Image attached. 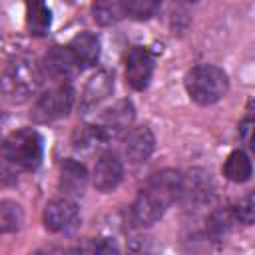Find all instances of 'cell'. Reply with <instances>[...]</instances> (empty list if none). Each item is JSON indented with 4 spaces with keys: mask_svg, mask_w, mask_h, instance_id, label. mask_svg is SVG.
<instances>
[{
    "mask_svg": "<svg viewBox=\"0 0 255 255\" xmlns=\"http://www.w3.org/2000/svg\"><path fill=\"white\" fill-rule=\"evenodd\" d=\"M181 171L163 169L157 171L147 185L137 193L131 203V221L139 227H149L163 217L167 207L177 201Z\"/></svg>",
    "mask_w": 255,
    "mask_h": 255,
    "instance_id": "cell-1",
    "label": "cell"
},
{
    "mask_svg": "<svg viewBox=\"0 0 255 255\" xmlns=\"http://www.w3.org/2000/svg\"><path fill=\"white\" fill-rule=\"evenodd\" d=\"M187 96L199 106H211L219 102L229 90V78L225 70L213 64H199L185 76Z\"/></svg>",
    "mask_w": 255,
    "mask_h": 255,
    "instance_id": "cell-2",
    "label": "cell"
},
{
    "mask_svg": "<svg viewBox=\"0 0 255 255\" xmlns=\"http://www.w3.org/2000/svg\"><path fill=\"white\" fill-rule=\"evenodd\" d=\"M42 74L34 60L30 58H16L8 64L0 78V92L4 94L6 100L14 104H24L28 102L40 88Z\"/></svg>",
    "mask_w": 255,
    "mask_h": 255,
    "instance_id": "cell-3",
    "label": "cell"
},
{
    "mask_svg": "<svg viewBox=\"0 0 255 255\" xmlns=\"http://www.w3.org/2000/svg\"><path fill=\"white\" fill-rule=\"evenodd\" d=\"M2 157L20 169H36L44 157L42 135L34 128H22L6 135L2 141Z\"/></svg>",
    "mask_w": 255,
    "mask_h": 255,
    "instance_id": "cell-4",
    "label": "cell"
},
{
    "mask_svg": "<svg viewBox=\"0 0 255 255\" xmlns=\"http://www.w3.org/2000/svg\"><path fill=\"white\" fill-rule=\"evenodd\" d=\"M74 106V90L68 84H60L48 92H44L34 108H32V120L36 124H50L60 118H66Z\"/></svg>",
    "mask_w": 255,
    "mask_h": 255,
    "instance_id": "cell-5",
    "label": "cell"
},
{
    "mask_svg": "<svg viewBox=\"0 0 255 255\" xmlns=\"http://www.w3.org/2000/svg\"><path fill=\"white\" fill-rule=\"evenodd\" d=\"M211 197H213V181L205 169L193 167V169L181 173L177 201L191 205V207H197V205L209 203Z\"/></svg>",
    "mask_w": 255,
    "mask_h": 255,
    "instance_id": "cell-6",
    "label": "cell"
},
{
    "mask_svg": "<svg viewBox=\"0 0 255 255\" xmlns=\"http://www.w3.org/2000/svg\"><path fill=\"white\" fill-rule=\"evenodd\" d=\"M80 223V207L68 195L52 199L44 209V225L52 233H68Z\"/></svg>",
    "mask_w": 255,
    "mask_h": 255,
    "instance_id": "cell-7",
    "label": "cell"
},
{
    "mask_svg": "<svg viewBox=\"0 0 255 255\" xmlns=\"http://www.w3.org/2000/svg\"><path fill=\"white\" fill-rule=\"evenodd\" d=\"M133 118H135L133 104L129 100H120L112 108H108L100 116L98 124H94V126L98 128L102 137L106 141H110V139L122 135L124 131H128V128H131V124H133Z\"/></svg>",
    "mask_w": 255,
    "mask_h": 255,
    "instance_id": "cell-8",
    "label": "cell"
},
{
    "mask_svg": "<svg viewBox=\"0 0 255 255\" xmlns=\"http://www.w3.org/2000/svg\"><path fill=\"white\" fill-rule=\"evenodd\" d=\"M153 54L143 46H133L126 56V82L137 92L145 90L153 76Z\"/></svg>",
    "mask_w": 255,
    "mask_h": 255,
    "instance_id": "cell-9",
    "label": "cell"
},
{
    "mask_svg": "<svg viewBox=\"0 0 255 255\" xmlns=\"http://www.w3.org/2000/svg\"><path fill=\"white\" fill-rule=\"evenodd\" d=\"M42 70L48 78H52L54 82H62L66 84V80L74 78L76 72L80 70L76 58L72 56L70 48L66 46H54L52 50L46 52L44 60H42Z\"/></svg>",
    "mask_w": 255,
    "mask_h": 255,
    "instance_id": "cell-10",
    "label": "cell"
},
{
    "mask_svg": "<svg viewBox=\"0 0 255 255\" xmlns=\"http://www.w3.org/2000/svg\"><path fill=\"white\" fill-rule=\"evenodd\" d=\"M124 179V163L122 159L114 153V151H106L98 157L96 167H94V175H92V183L98 191H114Z\"/></svg>",
    "mask_w": 255,
    "mask_h": 255,
    "instance_id": "cell-11",
    "label": "cell"
},
{
    "mask_svg": "<svg viewBox=\"0 0 255 255\" xmlns=\"http://www.w3.org/2000/svg\"><path fill=\"white\" fill-rule=\"evenodd\" d=\"M153 149H155V135L147 126L129 129V133L124 139V155L133 165L147 161Z\"/></svg>",
    "mask_w": 255,
    "mask_h": 255,
    "instance_id": "cell-12",
    "label": "cell"
},
{
    "mask_svg": "<svg viewBox=\"0 0 255 255\" xmlns=\"http://www.w3.org/2000/svg\"><path fill=\"white\" fill-rule=\"evenodd\" d=\"M112 92H114V74L108 70L96 72L84 88V94L80 100V110L84 114H88L90 110L98 108L104 100H108L112 96Z\"/></svg>",
    "mask_w": 255,
    "mask_h": 255,
    "instance_id": "cell-13",
    "label": "cell"
},
{
    "mask_svg": "<svg viewBox=\"0 0 255 255\" xmlns=\"http://www.w3.org/2000/svg\"><path fill=\"white\" fill-rule=\"evenodd\" d=\"M88 185V169L78 159H64L60 163V189L64 195H82Z\"/></svg>",
    "mask_w": 255,
    "mask_h": 255,
    "instance_id": "cell-14",
    "label": "cell"
},
{
    "mask_svg": "<svg viewBox=\"0 0 255 255\" xmlns=\"http://www.w3.org/2000/svg\"><path fill=\"white\" fill-rule=\"evenodd\" d=\"M72 56L76 58L80 68H90L100 60V38L92 32L76 34L68 44Z\"/></svg>",
    "mask_w": 255,
    "mask_h": 255,
    "instance_id": "cell-15",
    "label": "cell"
},
{
    "mask_svg": "<svg viewBox=\"0 0 255 255\" xmlns=\"http://www.w3.org/2000/svg\"><path fill=\"white\" fill-rule=\"evenodd\" d=\"M253 173V165L249 155L243 149H235L227 155L225 163H223V175L233 181V183H245L247 179H251Z\"/></svg>",
    "mask_w": 255,
    "mask_h": 255,
    "instance_id": "cell-16",
    "label": "cell"
},
{
    "mask_svg": "<svg viewBox=\"0 0 255 255\" xmlns=\"http://www.w3.org/2000/svg\"><path fill=\"white\" fill-rule=\"evenodd\" d=\"M92 16L100 26H114L126 16V0H94Z\"/></svg>",
    "mask_w": 255,
    "mask_h": 255,
    "instance_id": "cell-17",
    "label": "cell"
},
{
    "mask_svg": "<svg viewBox=\"0 0 255 255\" xmlns=\"http://www.w3.org/2000/svg\"><path fill=\"white\" fill-rule=\"evenodd\" d=\"M24 223V209L14 199L0 201V233H14Z\"/></svg>",
    "mask_w": 255,
    "mask_h": 255,
    "instance_id": "cell-18",
    "label": "cell"
},
{
    "mask_svg": "<svg viewBox=\"0 0 255 255\" xmlns=\"http://www.w3.org/2000/svg\"><path fill=\"white\" fill-rule=\"evenodd\" d=\"M50 24H52V14L46 8V4L28 8V30L32 36H44L50 30Z\"/></svg>",
    "mask_w": 255,
    "mask_h": 255,
    "instance_id": "cell-19",
    "label": "cell"
},
{
    "mask_svg": "<svg viewBox=\"0 0 255 255\" xmlns=\"http://www.w3.org/2000/svg\"><path fill=\"white\" fill-rule=\"evenodd\" d=\"M104 143H106V139L102 137V133L98 131V128L94 124L84 126L82 129H78L74 133V147L80 151H94L96 147H100Z\"/></svg>",
    "mask_w": 255,
    "mask_h": 255,
    "instance_id": "cell-20",
    "label": "cell"
},
{
    "mask_svg": "<svg viewBox=\"0 0 255 255\" xmlns=\"http://www.w3.org/2000/svg\"><path fill=\"white\" fill-rule=\"evenodd\" d=\"M161 0H126V14L133 20H149L159 10Z\"/></svg>",
    "mask_w": 255,
    "mask_h": 255,
    "instance_id": "cell-21",
    "label": "cell"
},
{
    "mask_svg": "<svg viewBox=\"0 0 255 255\" xmlns=\"http://www.w3.org/2000/svg\"><path fill=\"white\" fill-rule=\"evenodd\" d=\"M233 223H235V217H233L231 207L217 209L207 217V231L211 235H223L233 227Z\"/></svg>",
    "mask_w": 255,
    "mask_h": 255,
    "instance_id": "cell-22",
    "label": "cell"
},
{
    "mask_svg": "<svg viewBox=\"0 0 255 255\" xmlns=\"http://www.w3.org/2000/svg\"><path fill=\"white\" fill-rule=\"evenodd\" d=\"M233 217L235 221H241L243 225H251L255 221V197L253 193H247L245 197H241L233 207Z\"/></svg>",
    "mask_w": 255,
    "mask_h": 255,
    "instance_id": "cell-23",
    "label": "cell"
},
{
    "mask_svg": "<svg viewBox=\"0 0 255 255\" xmlns=\"http://www.w3.org/2000/svg\"><path fill=\"white\" fill-rule=\"evenodd\" d=\"M14 181H16L14 165L2 157V161H0V185H6V183H14Z\"/></svg>",
    "mask_w": 255,
    "mask_h": 255,
    "instance_id": "cell-24",
    "label": "cell"
},
{
    "mask_svg": "<svg viewBox=\"0 0 255 255\" xmlns=\"http://www.w3.org/2000/svg\"><path fill=\"white\" fill-rule=\"evenodd\" d=\"M239 129H241V135H243V137H245L247 141H251V129H253V120H251V118H247V120H245V122L241 124V128H239Z\"/></svg>",
    "mask_w": 255,
    "mask_h": 255,
    "instance_id": "cell-25",
    "label": "cell"
},
{
    "mask_svg": "<svg viewBox=\"0 0 255 255\" xmlns=\"http://www.w3.org/2000/svg\"><path fill=\"white\" fill-rule=\"evenodd\" d=\"M44 4V0H26V6L28 8H32V6H42Z\"/></svg>",
    "mask_w": 255,
    "mask_h": 255,
    "instance_id": "cell-26",
    "label": "cell"
},
{
    "mask_svg": "<svg viewBox=\"0 0 255 255\" xmlns=\"http://www.w3.org/2000/svg\"><path fill=\"white\" fill-rule=\"evenodd\" d=\"M2 122H4V110L0 108V124H2Z\"/></svg>",
    "mask_w": 255,
    "mask_h": 255,
    "instance_id": "cell-27",
    "label": "cell"
},
{
    "mask_svg": "<svg viewBox=\"0 0 255 255\" xmlns=\"http://www.w3.org/2000/svg\"><path fill=\"white\" fill-rule=\"evenodd\" d=\"M191 2H195V0H191Z\"/></svg>",
    "mask_w": 255,
    "mask_h": 255,
    "instance_id": "cell-28",
    "label": "cell"
}]
</instances>
